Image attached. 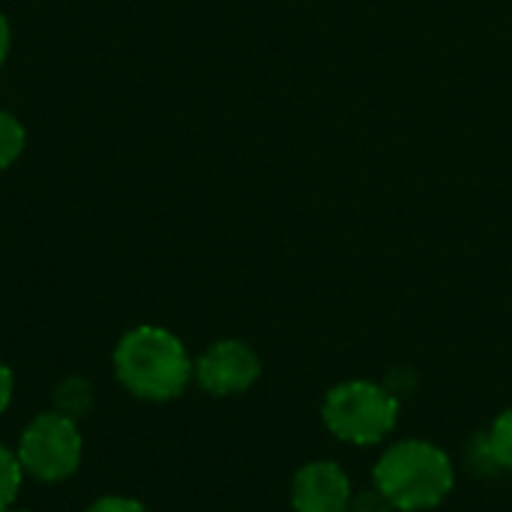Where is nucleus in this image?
Instances as JSON below:
<instances>
[{
	"mask_svg": "<svg viewBox=\"0 0 512 512\" xmlns=\"http://www.w3.org/2000/svg\"><path fill=\"white\" fill-rule=\"evenodd\" d=\"M12 393H15V375H12V369L0 360V414L9 408Z\"/></svg>",
	"mask_w": 512,
	"mask_h": 512,
	"instance_id": "obj_13",
	"label": "nucleus"
},
{
	"mask_svg": "<svg viewBox=\"0 0 512 512\" xmlns=\"http://www.w3.org/2000/svg\"><path fill=\"white\" fill-rule=\"evenodd\" d=\"M87 512H150L141 501L135 498H120V495H105L99 501H93Z\"/></svg>",
	"mask_w": 512,
	"mask_h": 512,
	"instance_id": "obj_11",
	"label": "nucleus"
},
{
	"mask_svg": "<svg viewBox=\"0 0 512 512\" xmlns=\"http://www.w3.org/2000/svg\"><path fill=\"white\" fill-rule=\"evenodd\" d=\"M18 462L24 474L39 483H60L69 480L84 453V441L78 432V420H69L57 411L33 417L18 441Z\"/></svg>",
	"mask_w": 512,
	"mask_h": 512,
	"instance_id": "obj_4",
	"label": "nucleus"
},
{
	"mask_svg": "<svg viewBox=\"0 0 512 512\" xmlns=\"http://www.w3.org/2000/svg\"><path fill=\"white\" fill-rule=\"evenodd\" d=\"M93 405V390L84 378H66L57 390H54V411L69 417V420H78L90 411Z\"/></svg>",
	"mask_w": 512,
	"mask_h": 512,
	"instance_id": "obj_8",
	"label": "nucleus"
},
{
	"mask_svg": "<svg viewBox=\"0 0 512 512\" xmlns=\"http://www.w3.org/2000/svg\"><path fill=\"white\" fill-rule=\"evenodd\" d=\"M9 45H12V30H9V21H6V15L0 12V66L6 63Z\"/></svg>",
	"mask_w": 512,
	"mask_h": 512,
	"instance_id": "obj_14",
	"label": "nucleus"
},
{
	"mask_svg": "<svg viewBox=\"0 0 512 512\" xmlns=\"http://www.w3.org/2000/svg\"><path fill=\"white\" fill-rule=\"evenodd\" d=\"M258 378H261V360L240 339H219L195 360V381L210 396L246 393Z\"/></svg>",
	"mask_w": 512,
	"mask_h": 512,
	"instance_id": "obj_5",
	"label": "nucleus"
},
{
	"mask_svg": "<svg viewBox=\"0 0 512 512\" xmlns=\"http://www.w3.org/2000/svg\"><path fill=\"white\" fill-rule=\"evenodd\" d=\"M483 453L495 468L512 471V408L498 414L492 429L483 438Z\"/></svg>",
	"mask_w": 512,
	"mask_h": 512,
	"instance_id": "obj_7",
	"label": "nucleus"
},
{
	"mask_svg": "<svg viewBox=\"0 0 512 512\" xmlns=\"http://www.w3.org/2000/svg\"><path fill=\"white\" fill-rule=\"evenodd\" d=\"M351 498L354 492L348 474L330 459L303 465L291 486L294 512H348Z\"/></svg>",
	"mask_w": 512,
	"mask_h": 512,
	"instance_id": "obj_6",
	"label": "nucleus"
},
{
	"mask_svg": "<svg viewBox=\"0 0 512 512\" xmlns=\"http://www.w3.org/2000/svg\"><path fill=\"white\" fill-rule=\"evenodd\" d=\"M3 512H27V510H12V507H9V510H3Z\"/></svg>",
	"mask_w": 512,
	"mask_h": 512,
	"instance_id": "obj_15",
	"label": "nucleus"
},
{
	"mask_svg": "<svg viewBox=\"0 0 512 512\" xmlns=\"http://www.w3.org/2000/svg\"><path fill=\"white\" fill-rule=\"evenodd\" d=\"M348 512H396L393 510V504L378 492V489H366V492H360V495H354L351 498V507Z\"/></svg>",
	"mask_w": 512,
	"mask_h": 512,
	"instance_id": "obj_12",
	"label": "nucleus"
},
{
	"mask_svg": "<svg viewBox=\"0 0 512 512\" xmlns=\"http://www.w3.org/2000/svg\"><path fill=\"white\" fill-rule=\"evenodd\" d=\"M372 483L393 504V510H435L453 492L456 468L438 444L408 438L381 453Z\"/></svg>",
	"mask_w": 512,
	"mask_h": 512,
	"instance_id": "obj_2",
	"label": "nucleus"
},
{
	"mask_svg": "<svg viewBox=\"0 0 512 512\" xmlns=\"http://www.w3.org/2000/svg\"><path fill=\"white\" fill-rule=\"evenodd\" d=\"M321 417L339 441L372 447L393 435L399 399L375 381H342L324 396Z\"/></svg>",
	"mask_w": 512,
	"mask_h": 512,
	"instance_id": "obj_3",
	"label": "nucleus"
},
{
	"mask_svg": "<svg viewBox=\"0 0 512 512\" xmlns=\"http://www.w3.org/2000/svg\"><path fill=\"white\" fill-rule=\"evenodd\" d=\"M24 144H27V132L21 120L0 108V171L9 168L24 153Z\"/></svg>",
	"mask_w": 512,
	"mask_h": 512,
	"instance_id": "obj_9",
	"label": "nucleus"
},
{
	"mask_svg": "<svg viewBox=\"0 0 512 512\" xmlns=\"http://www.w3.org/2000/svg\"><path fill=\"white\" fill-rule=\"evenodd\" d=\"M114 375L132 396L144 402H171L183 396L195 378V363L171 330L141 324L117 342Z\"/></svg>",
	"mask_w": 512,
	"mask_h": 512,
	"instance_id": "obj_1",
	"label": "nucleus"
},
{
	"mask_svg": "<svg viewBox=\"0 0 512 512\" xmlns=\"http://www.w3.org/2000/svg\"><path fill=\"white\" fill-rule=\"evenodd\" d=\"M21 480H24V468L18 462V453L0 444V512L15 504L21 492Z\"/></svg>",
	"mask_w": 512,
	"mask_h": 512,
	"instance_id": "obj_10",
	"label": "nucleus"
}]
</instances>
